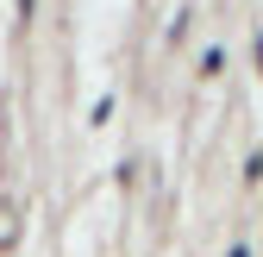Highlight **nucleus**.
<instances>
[{
	"mask_svg": "<svg viewBox=\"0 0 263 257\" xmlns=\"http://www.w3.org/2000/svg\"><path fill=\"white\" fill-rule=\"evenodd\" d=\"M13 238V207H0V245Z\"/></svg>",
	"mask_w": 263,
	"mask_h": 257,
	"instance_id": "obj_1",
	"label": "nucleus"
},
{
	"mask_svg": "<svg viewBox=\"0 0 263 257\" xmlns=\"http://www.w3.org/2000/svg\"><path fill=\"white\" fill-rule=\"evenodd\" d=\"M19 13H25V19H31V13H38V0H19Z\"/></svg>",
	"mask_w": 263,
	"mask_h": 257,
	"instance_id": "obj_2",
	"label": "nucleus"
},
{
	"mask_svg": "<svg viewBox=\"0 0 263 257\" xmlns=\"http://www.w3.org/2000/svg\"><path fill=\"white\" fill-rule=\"evenodd\" d=\"M257 69H263V38H257Z\"/></svg>",
	"mask_w": 263,
	"mask_h": 257,
	"instance_id": "obj_3",
	"label": "nucleus"
}]
</instances>
